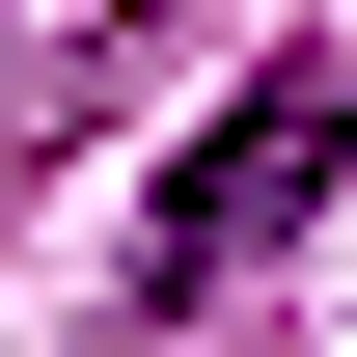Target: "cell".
<instances>
[{"label":"cell","mask_w":357,"mask_h":357,"mask_svg":"<svg viewBox=\"0 0 357 357\" xmlns=\"http://www.w3.org/2000/svg\"><path fill=\"white\" fill-rule=\"evenodd\" d=\"M330 165H357V28H303V55H275V83H248V110L165 165V220H137V303H220L248 248H303V220H330Z\"/></svg>","instance_id":"6da1fadb"}]
</instances>
